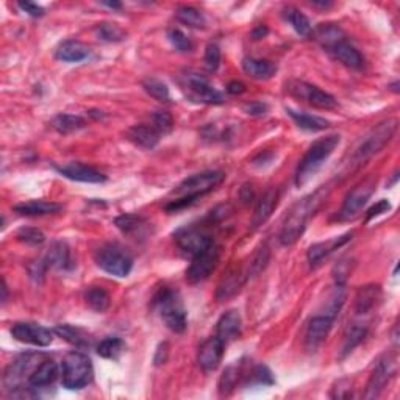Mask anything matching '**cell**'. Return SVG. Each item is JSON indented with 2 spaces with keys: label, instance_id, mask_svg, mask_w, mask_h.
I'll return each instance as SVG.
<instances>
[{
  "label": "cell",
  "instance_id": "d590c367",
  "mask_svg": "<svg viewBox=\"0 0 400 400\" xmlns=\"http://www.w3.org/2000/svg\"><path fill=\"white\" fill-rule=\"evenodd\" d=\"M52 127L61 135H69L87 127V121L77 114H58L52 121Z\"/></svg>",
  "mask_w": 400,
  "mask_h": 400
},
{
  "label": "cell",
  "instance_id": "f5cc1de1",
  "mask_svg": "<svg viewBox=\"0 0 400 400\" xmlns=\"http://www.w3.org/2000/svg\"><path fill=\"white\" fill-rule=\"evenodd\" d=\"M391 210V203L388 202V200L385 199H381L380 202H377L373 208H369L368 211V214H366V221H373L374 218H377V216H380L383 213H388V211Z\"/></svg>",
  "mask_w": 400,
  "mask_h": 400
},
{
  "label": "cell",
  "instance_id": "816d5d0a",
  "mask_svg": "<svg viewBox=\"0 0 400 400\" xmlns=\"http://www.w3.org/2000/svg\"><path fill=\"white\" fill-rule=\"evenodd\" d=\"M49 266L45 265L44 258L43 260H38V261H33L30 266H28V272H30V277L35 280V282H43L45 272H47Z\"/></svg>",
  "mask_w": 400,
  "mask_h": 400
},
{
  "label": "cell",
  "instance_id": "52a82bcc",
  "mask_svg": "<svg viewBox=\"0 0 400 400\" xmlns=\"http://www.w3.org/2000/svg\"><path fill=\"white\" fill-rule=\"evenodd\" d=\"M96 265L100 267L102 271H105L110 276L124 278L127 277L133 267V258L127 249H124L122 245L108 243L100 245L94 254Z\"/></svg>",
  "mask_w": 400,
  "mask_h": 400
},
{
  "label": "cell",
  "instance_id": "83f0119b",
  "mask_svg": "<svg viewBox=\"0 0 400 400\" xmlns=\"http://www.w3.org/2000/svg\"><path fill=\"white\" fill-rule=\"evenodd\" d=\"M89 47L83 43L76 41V39H67L61 43L60 47L56 49V58L66 63H78L87 60L89 56Z\"/></svg>",
  "mask_w": 400,
  "mask_h": 400
},
{
  "label": "cell",
  "instance_id": "6f0895ef",
  "mask_svg": "<svg viewBox=\"0 0 400 400\" xmlns=\"http://www.w3.org/2000/svg\"><path fill=\"white\" fill-rule=\"evenodd\" d=\"M227 93L232 96H241L245 93V85L241 82H230L227 87Z\"/></svg>",
  "mask_w": 400,
  "mask_h": 400
},
{
  "label": "cell",
  "instance_id": "7bdbcfd3",
  "mask_svg": "<svg viewBox=\"0 0 400 400\" xmlns=\"http://www.w3.org/2000/svg\"><path fill=\"white\" fill-rule=\"evenodd\" d=\"M177 19H179L181 24H185L191 28H197V30H202L207 25V19L205 16L200 13L199 10L192 7H180L175 11Z\"/></svg>",
  "mask_w": 400,
  "mask_h": 400
},
{
  "label": "cell",
  "instance_id": "7402d4cb",
  "mask_svg": "<svg viewBox=\"0 0 400 400\" xmlns=\"http://www.w3.org/2000/svg\"><path fill=\"white\" fill-rule=\"evenodd\" d=\"M280 200V191L277 188H271L267 190L265 194H263L261 199L256 203L255 213H254V219H252V225L254 228H258L263 224H266L267 219L271 218L274 210L277 208Z\"/></svg>",
  "mask_w": 400,
  "mask_h": 400
},
{
  "label": "cell",
  "instance_id": "681fc988",
  "mask_svg": "<svg viewBox=\"0 0 400 400\" xmlns=\"http://www.w3.org/2000/svg\"><path fill=\"white\" fill-rule=\"evenodd\" d=\"M221 66V49L218 44H208L205 50V67L208 72H216Z\"/></svg>",
  "mask_w": 400,
  "mask_h": 400
},
{
  "label": "cell",
  "instance_id": "1f68e13d",
  "mask_svg": "<svg viewBox=\"0 0 400 400\" xmlns=\"http://www.w3.org/2000/svg\"><path fill=\"white\" fill-rule=\"evenodd\" d=\"M330 52H333L335 58L341 61L344 66L351 67V69H362L363 65H364L362 54H359L358 50L353 47L352 44H348L347 41L336 44L335 47L330 50Z\"/></svg>",
  "mask_w": 400,
  "mask_h": 400
},
{
  "label": "cell",
  "instance_id": "be15d7a7",
  "mask_svg": "<svg viewBox=\"0 0 400 400\" xmlns=\"http://www.w3.org/2000/svg\"><path fill=\"white\" fill-rule=\"evenodd\" d=\"M102 5H105V7L113 8V10H119V8L122 7V5L119 3V2H102Z\"/></svg>",
  "mask_w": 400,
  "mask_h": 400
},
{
  "label": "cell",
  "instance_id": "91938a15",
  "mask_svg": "<svg viewBox=\"0 0 400 400\" xmlns=\"http://www.w3.org/2000/svg\"><path fill=\"white\" fill-rule=\"evenodd\" d=\"M267 33H269V30H267L266 27H263V25H260V27H256L255 30L252 32V38L254 39H256V41H258V39H263L265 38Z\"/></svg>",
  "mask_w": 400,
  "mask_h": 400
},
{
  "label": "cell",
  "instance_id": "3957f363",
  "mask_svg": "<svg viewBox=\"0 0 400 400\" xmlns=\"http://www.w3.org/2000/svg\"><path fill=\"white\" fill-rule=\"evenodd\" d=\"M341 136L340 135H330L325 138L318 140L314 144L308 148V152L300 159L299 168L296 173V185L297 186H305L314 175L318 174V170L322 168V164L327 162L329 157L335 152V148L340 146Z\"/></svg>",
  "mask_w": 400,
  "mask_h": 400
},
{
  "label": "cell",
  "instance_id": "9a60e30c",
  "mask_svg": "<svg viewBox=\"0 0 400 400\" xmlns=\"http://www.w3.org/2000/svg\"><path fill=\"white\" fill-rule=\"evenodd\" d=\"M13 338L24 344H32L38 347H47L54 341V330H49L35 322H18L11 329Z\"/></svg>",
  "mask_w": 400,
  "mask_h": 400
},
{
  "label": "cell",
  "instance_id": "c3c4849f",
  "mask_svg": "<svg viewBox=\"0 0 400 400\" xmlns=\"http://www.w3.org/2000/svg\"><path fill=\"white\" fill-rule=\"evenodd\" d=\"M152 125L159 135H168L174 129V119L168 111H157L152 114Z\"/></svg>",
  "mask_w": 400,
  "mask_h": 400
},
{
  "label": "cell",
  "instance_id": "ac0fdd59",
  "mask_svg": "<svg viewBox=\"0 0 400 400\" xmlns=\"http://www.w3.org/2000/svg\"><path fill=\"white\" fill-rule=\"evenodd\" d=\"M352 236H353L352 233H346V235L331 238L325 243L313 244L311 247L308 249V254H307V258H308V263H310V266L313 267V269L314 267L321 266L324 260H327L329 256L335 252V250H338L342 247V245H346L348 241H351Z\"/></svg>",
  "mask_w": 400,
  "mask_h": 400
},
{
  "label": "cell",
  "instance_id": "f907efd6",
  "mask_svg": "<svg viewBox=\"0 0 400 400\" xmlns=\"http://www.w3.org/2000/svg\"><path fill=\"white\" fill-rule=\"evenodd\" d=\"M331 399H348L352 397V380L351 379H341L331 388Z\"/></svg>",
  "mask_w": 400,
  "mask_h": 400
},
{
  "label": "cell",
  "instance_id": "d6a6232c",
  "mask_svg": "<svg viewBox=\"0 0 400 400\" xmlns=\"http://www.w3.org/2000/svg\"><path fill=\"white\" fill-rule=\"evenodd\" d=\"M287 113L291 116V119L296 122V125L302 130H308V131H321L330 127V122L327 119L319 118V116H313V114H308L304 111H296L291 110V108H287Z\"/></svg>",
  "mask_w": 400,
  "mask_h": 400
},
{
  "label": "cell",
  "instance_id": "94428289",
  "mask_svg": "<svg viewBox=\"0 0 400 400\" xmlns=\"http://www.w3.org/2000/svg\"><path fill=\"white\" fill-rule=\"evenodd\" d=\"M8 300V287H7V282L2 280V305L7 304Z\"/></svg>",
  "mask_w": 400,
  "mask_h": 400
},
{
  "label": "cell",
  "instance_id": "4316f807",
  "mask_svg": "<svg viewBox=\"0 0 400 400\" xmlns=\"http://www.w3.org/2000/svg\"><path fill=\"white\" fill-rule=\"evenodd\" d=\"M114 224H116V227L124 233V235L135 238L146 236L148 232V222L146 221V218H142L140 214H122L114 219Z\"/></svg>",
  "mask_w": 400,
  "mask_h": 400
},
{
  "label": "cell",
  "instance_id": "ee69618b",
  "mask_svg": "<svg viewBox=\"0 0 400 400\" xmlns=\"http://www.w3.org/2000/svg\"><path fill=\"white\" fill-rule=\"evenodd\" d=\"M142 87H144L146 93L153 97V99L162 102V104H169L170 102V93H169V88L166 87V83H163L162 80H157V78H146L144 83H142Z\"/></svg>",
  "mask_w": 400,
  "mask_h": 400
},
{
  "label": "cell",
  "instance_id": "8992f818",
  "mask_svg": "<svg viewBox=\"0 0 400 400\" xmlns=\"http://www.w3.org/2000/svg\"><path fill=\"white\" fill-rule=\"evenodd\" d=\"M94 369L88 355L82 352H69L63 358L61 379L63 386L76 391L88 386L93 381Z\"/></svg>",
  "mask_w": 400,
  "mask_h": 400
},
{
  "label": "cell",
  "instance_id": "9c48e42d",
  "mask_svg": "<svg viewBox=\"0 0 400 400\" xmlns=\"http://www.w3.org/2000/svg\"><path fill=\"white\" fill-rule=\"evenodd\" d=\"M181 87L185 89L186 96L190 97L196 104H207V105H222L225 102L224 96H222L218 89L213 88L210 82L205 77L199 76V74L188 72L183 77Z\"/></svg>",
  "mask_w": 400,
  "mask_h": 400
},
{
  "label": "cell",
  "instance_id": "e7e4bbea",
  "mask_svg": "<svg viewBox=\"0 0 400 400\" xmlns=\"http://www.w3.org/2000/svg\"><path fill=\"white\" fill-rule=\"evenodd\" d=\"M390 89L394 91V93H399V82H394L392 85H390Z\"/></svg>",
  "mask_w": 400,
  "mask_h": 400
},
{
  "label": "cell",
  "instance_id": "ab89813d",
  "mask_svg": "<svg viewBox=\"0 0 400 400\" xmlns=\"http://www.w3.org/2000/svg\"><path fill=\"white\" fill-rule=\"evenodd\" d=\"M271 260V250L267 245H261L260 249H256V252L252 255V258H250L249 263V267H247V272H245V276L247 278H254V277H258L260 274L266 269L267 263Z\"/></svg>",
  "mask_w": 400,
  "mask_h": 400
},
{
  "label": "cell",
  "instance_id": "680465c9",
  "mask_svg": "<svg viewBox=\"0 0 400 400\" xmlns=\"http://www.w3.org/2000/svg\"><path fill=\"white\" fill-rule=\"evenodd\" d=\"M239 197H241V200H243L244 203H250L254 200V197H255L254 188L249 186V185L243 186V190H241V194H239Z\"/></svg>",
  "mask_w": 400,
  "mask_h": 400
},
{
  "label": "cell",
  "instance_id": "8d00e7d4",
  "mask_svg": "<svg viewBox=\"0 0 400 400\" xmlns=\"http://www.w3.org/2000/svg\"><path fill=\"white\" fill-rule=\"evenodd\" d=\"M85 302H87V305L91 310H94L97 313H104L110 308L111 297L104 288L93 287L87 291V294H85Z\"/></svg>",
  "mask_w": 400,
  "mask_h": 400
},
{
  "label": "cell",
  "instance_id": "db71d44e",
  "mask_svg": "<svg viewBox=\"0 0 400 400\" xmlns=\"http://www.w3.org/2000/svg\"><path fill=\"white\" fill-rule=\"evenodd\" d=\"M269 110V107H267L265 102H250V104H245L244 105V111L249 114V116H265V114Z\"/></svg>",
  "mask_w": 400,
  "mask_h": 400
},
{
  "label": "cell",
  "instance_id": "6125c7cd",
  "mask_svg": "<svg viewBox=\"0 0 400 400\" xmlns=\"http://www.w3.org/2000/svg\"><path fill=\"white\" fill-rule=\"evenodd\" d=\"M313 7H318V8H330L333 7V3L331 2H311Z\"/></svg>",
  "mask_w": 400,
  "mask_h": 400
},
{
  "label": "cell",
  "instance_id": "7c38bea8",
  "mask_svg": "<svg viewBox=\"0 0 400 400\" xmlns=\"http://www.w3.org/2000/svg\"><path fill=\"white\" fill-rule=\"evenodd\" d=\"M397 374V358L392 353H385V355L379 358L375 363V368L373 374L369 377L368 386H366L364 399H377L380 394L385 391L394 377Z\"/></svg>",
  "mask_w": 400,
  "mask_h": 400
},
{
  "label": "cell",
  "instance_id": "b9f144b4",
  "mask_svg": "<svg viewBox=\"0 0 400 400\" xmlns=\"http://www.w3.org/2000/svg\"><path fill=\"white\" fill-rule=\"evenodd\" d=\"M124 351L125 342L121 338H116V336L102 340L99 344H97V353H99L102 358L107 359H118L122 355Z\"/></svg>",
  "mask_w": 400,
  "mask_h": 400
},
{
  "label": "cell",
  "instance_id": "2e32d148",
  "mask_svg": "<svg viewBox=\"0 0 400 400\" xmlns=\"http://www.w3.org/2000/svg\"><path fill=\"white\" fill-rule=\"evenodd\" d=\"M335 319L327 316V314H319L314 316L310 322H308L307 333H305V347L310 353H314L322 342L327 338L331 327H333Z\"/></svg>",
  "mask_w": 400,
  "mask_h": 400
},
{
  "label": "cell",
  "instance_id": "bcb514c9",
  "mask_svg": "<svg viewBox=\"0 0 400 400\" xmlns=\"http://www.w3.org/2000/svg\"><path fill=\"white\" fill-rule=\"evenodd\" d=\"M168 38H169L170 44H173L174 47L179 50V52H181V54L192 52L194 45L191 43V39L188 38L181 30H179V28H170V30L168 32Z\"/></svg>",
  "mask_w": 400,
  "mask_h": 400
},
{
  "label": "cell",
  "instance_id": "f546056e",
  "mask_svg": "<svg viewBox=\"0 0 400 400\" xmlns=\"http://www.w3.org/2000/svg\"><path fill=\"white\" fill-rule=\"evenodd\" d=\"M243 71L254 80H269L277 72V65L267 60L256 58H244Z\"/></svg>",
  "mask_w": 400,
  "mask_h": 400
},
{
  "label": "cell",
  "instance_id": "60d3db41",
  "mask_svg": "<svg viewBox=\"0 0 400 400\" xmlns=\"http://www.w3.org/2000/svg\"><path fill=\"white\" fill-rule=\"evenodd\" d=\"M285 13H287L285 14L287 16V21L289 22L291 25H293L294 30L299 33L300 36L311 38V33H313L311 22L304 13H302V11L296 10V8H288L287 11H285Z\"/></svg>",
  "mask_w": 400,
  "mask_h": 400
},
{
  "label": "cell",
  "instance_id": "11a10c76",
  "mask_svg": "<svg viewBox=\"0 0 400 400\" xmlns=\"http://www.w3.org/2000/svg\"><path fill=\"white\" fill-rule=\"evenodd\" d=\"M18 7L28 16H32V18H43L45 13L43 7H39L38 3H33V2H19Z\"/></svg>",
  "mask_w": 400,
  "mask_h": 400
},
{
  "label": "cell",
  "instance_id": "74e56055",
  "mask_svg": "<svg viewBox=\"0 0 400 400\" xmlns=\"http://www.w3.org/2000/svg\"><path fill=\"white\" fill-rule=\"evenodd\" d=\"M96 35L100 41L121 43L127 38V32L121 25L114 24V22H102V24L96 27Z\"/></svg>",
  "mask_w": 400,
  "mask_h": 400
},
{
  "label": "cell",
  "instance_id": "ffe728a7",
  "mask_svg": "<svg viewBox=\"0 0 400 400\" xmlns=\"http://www.w3.org/2000/svg\"><path fill=\"white\" fill-rule=\"evenodd\" d=\"M56 170L66 179L74 181H82V183H104L107 177L99 173V170L91 168V166L82 164V163H69L61 168H56Z\"/></svg>",
  "mask_w": 400,
  "mask_h": 400
},
{
  "label": "cell",
  "instance_id": "484cf974",
  "mask_svg": "<svg viewBox=\"0 0 400 400\" xmlns=\"http://www.w3.org/2000/svg\"><path fill=\"white\" fill-rule=\"evenodd\" d=\"M63 207L55 202H45V200H30V202L16 205L14 211L21 216H28V218H39V216H49L60 213Z\"/></svg>",
  "mask_w": 400,
  "mask_h": 400
},
{
  "label": "cell",
  "instance_id": "5bb4252c",
  "mask_svg": "<svg viewBox=\"0 0 400 400\" xmlns=\"http://www.w3.org/2000/svg\"><path fill=\"white\" fill-rule=\"evenodd\" d=\"M175 243L179 245L181 252L194 256L200 250L208 247L210 244L214 243L213 236L207 230V225H188L175 232Z\"/></svg>",
  "mask_w": 400,
  "mask_h": 400
},
{
  "label": "cell",
  "instance_id": "d6986e66",
  "mask_svg": "<svg viewBox=\"0 0 400 400\" xmlns=\"http://www.w3.org/2000/svg\"><path fill=\"white\" fill-rule=\"evenodd\" d=\"M243 330V319L238 310H228L221 316L216 325V336L227 346L228 342L239 338Z\"/></svg>",
  "mask_w": 400,
  "mask_h": 400
},
{
  "label": "cell",
  "instance_id": "30bf717a",
  "mask_svg": "<svg viewBox=\"0 0 400 400\" xmlns=\"http://www.w3.org/2000/svg\"><path fill=\"white\" fill-rule=\"evenodd\" d=\"M221 258V247L216 243L210 244L208 247L200 250L192 256V261L186 271V280L191 285L202 283L211 274L214 272Z\"/></svg>",
  "mask_w": 400,
  "mask_h": 400
},
{
  "label": "cell",
  "instance_id": "ba28073f",
  "mask_svg": "<svg viewBox=\"0 0 400 400\" xmlns=\"http://www.w3.org/2000/svg\"><path fill=\"white\" fill-rule=\"evenodd\" d=\"M39 358L41 357L36 355V353H22V355L16 358L14 362H11L3 374L5 391L11 392V396H18V394L24 390L22 385H24L25 377L28 383V377H30L36 366L44 359Z\"/></svg>",
  "mask_w": 400,
  "mask_h": 400
},
{
  "label": "cell",
  "instance_id": "836d02e7",
  "mask_svg": "<svg viewBox=\"0 0 400 400\" xmlns=\"http://www.w3.org/2000/svg\"><path fill=\"white\" fill-rule=\"evenodd\" d=\"M54 331H55V335H58L61 340H65L69 342V344L77 346V347H89L91 341H93L87 331L78 327H74V325H69V324L56 325Z\"/></svg>",
  "mask_w": 400,
  "mask_h": 400
},
{
  "label": "cell",
  "instance_id": "f35d334b",
  "mask_svg": "<svg viewBox=\"0 0 400 400\" xmlns=\"http://www.w3.org/2000/svg\"><path fill=\"white\" fill-rule=\"evenodd\" d=\"M243 375V364H232L224 370L219 380V394L221 396H228L235 390L239 379Z\"/></svg>",
  "mask_w": 400,
  "mask_h": 400
},
{
  "label": "cell",
  "instance_id": "277c9868",
  "mask_svg": "<svg viewBox=\"0 0 400 400\" xmlns=\"http://www.w3.org/2000/svg\"><path fill=\"white\" fill-rule=\"evenodd\" d=\"M153 307L162 316L163 322L174 333H183L188 327V313L183 305L179 291L164 287L153 297Z\"/></svg>",
  "mask_w": 400,
  "mask_h": 400
},
{
  "label": "cell",
  "instance_id": "44dd1931",
  "mask_svg": "<svg viewBox=\"0 0 400 400\" xmlns=\"http://www.w3.org/2000/svg\"><path fill=\"white\" fill-rule=\"evenodd\" d=\"M58 375H60L58 364H56L54 359L45 358L36 366L30 377H28V386L30 388L50 386L56 379H58Z\"/></svg>",
  "mask_w": 400,
  "mask_h": 400
},
{
  "label": "cell",
  "instance_id": "8fae6325",
  "mask_svg": "<svg viewBox=\"0 0 400 400\" xmlns=\"http://www.w3.org/2000/svg\"><path fill=\"white\" fill-rule=\"evenodd\" d=\"M375 185L377 183L374 179H368L353 188V190L346 196L344 203H342L336 219L342 222L357 219L358 216L362 214L366 203L369 202V199L373 197V194L375 192Z\"/></svg>",
  "mask_w": 400,
  "mask_h": 400
},
{
  "label": "cell",
  "instance_id": "f1b7e54d",
  "mask_svg": "<svg viewBox=\"0 0 400 400\" xmlns=\"http://www.w3.org/2000/svg\"><path fill=\"white\" fill-rule=\"evenodd\" d=\"M45 265L49 267H56V269H72V260H71V250L67 247L66 243L58 241L50 245L47 255H45Z\"/></svg>",
  "mask_w": 400,
  "mask_h": 400
},
{
  "label": "cell",
  "instance_id": "603a6c76",
  "mask_svg": "<svg viewBox=\"0 0 400 400\" xmlns=\"http://www.w3.org/2000/svg\"><path fill=\"white\" fill-rule=\"evenodd\" d=\"M245 280H247L245 272L238 269V267H233V269L228 271L227 276L221 280L218 291H216V299L219 302L232 299L233 296H236L239 293V289L243 288Z\"/></svg>",
  "mask_w": 400,
  "mask_h": 400
},
{
  "label": "cell",
  "instance_id": "7dc6e473",
  "mask_svg": "<svg viewBox=\"0 0 400 400\" xmlns=\"http://www.w3.org/2000/svg\"><path fill=\"white\" fill-rule=\"evenodd\" d=\"M18 239L21 243H24L27 245H41L45 241V236L41 230H38L35 227H25V228H21L18 232Z\"/></svg>",
  "mask_w": 400,
  "mask_h": 400
},
{
  "label": "cell",
  "instance_id": "e575fe53",
  "mask_svg": "<svg viewBox=\"0 0 400 400\" xmlns=\"http://www.w3.org/2000/svg\"><path fill=\"white\" fill-rule=\"evenodd\" d=\"M366 335H368V324H363V322L352 324V327H348L347 333L344 335V341H342L341 358L347 357L353 348L362 344L363 340L366 338Z\"/></svg>",
  "mask_w": 400,
  "mask_h": 400
},
{
  "label": "cell",
  "instance_id": "4fadbf2b",
  "mask_svg": "<svg viewBox=\"0 0 400 400\" xmlns=\"http://www.w3.org/2000/svg\"><path fill=\"white\" fill-rule=\"evenodd\" d=\"M287 91L296 99L304 100L319 110H333L338 107V102L333 96L302 80H291L287 83Z\"/></svg>",
  "mask_w": 400,
  "mask_h": 400
},
{
  "label": "cell",
  "instance_id": "f6af8a7d",
  "mask_svg": "<svg viewBox=\"0 0 400 400\" xmlns=\"http://www.w3.org/2000/svg\"><path fill=\"white\" fill-rule=\"evenodd\" d=\"M276 383L271 369L265 364L255 366L252 373L247 375V385L250 386H271Z\"/></svg>",
  "mask_w": 400,
  "mask_h": 400
},
{
  "label": "cell",
  "instance_id": "d4e9b609",
  "mask_svg": "<svg viewBox=\"0 0 400 400\" xmlns=\"http://www.w3.org/2000/svg\"><path fill=\"white\" fill-rule=\"evenodd\" d=\"M381 300V289L379 285H368L358 289L355 299V310L359 316H366L379 307Z\"/></svg>",
  "mask_w": 400,
  "mask_h": 400
},
{
  "label": "cell",
  "instance_id": "9f6ffc18",
  "mask_svg": "<svg viewBox=\"0 0 400 400\" xmlns=\"http://www.w3.org/2000/svg\"><path fill=\"white\" fill-rule=\"evenodd\" d=\"M168 357H169V344H168V342H163V344L158 346L155 358H153V362H155V366L164 364L166 362H168Z\"/></svg>",
  "mask_w": 400,
  "mask_h": 400
},
{
  "label": "cell",
  "instance_id": "6da1fadb",
  "mask_svg": "<svg viewBox=\"0 0 400 400\" xmlns=\"http://www.w3.org/2000/svg\"><path fill=\"white\" fill-rule=\"evenodd\" d=\"M330 190V185L321 186L313 194L297 200L285 219L282 232H280V243L283 245H293L299 241V238L304 235L308 221L329 197Z\"/></svg>",
  "mask_w": 400,
  "mask_h": 400
},
{
  "label": "cell",
  "instance_id": "cb8c5ba5",
  "mask_svg": "<svg viewBox=\"0 0 400 400\" xmlns=\"http://www.w3.org/2000/svg\"><path fill=\"white\" fill-rule=\"evenodd\" d=\"M159 138H162V135L158 133L153 125L140 124V125H133V127H130L127 130V140L141 148L157 147Z\"/></svg>",
  "mask_w": 400,
  "mask_h": 400
},
{
  "label": "cell",
  "instance_id": "e0dca14e",
  "mask_svg": "<svg viewBox=\"0 0 400 400\" xmlns=\"http://www.w3.org/2000/svg\"><path fill=\"white\" fill-rule=\"evenodd\" d=\"M224 347L225 344L218 336H211V338L202 342V346L199 347L197 362L205 373H213L219 368L222 357H224Z\"/></svg>",
  "mask_w": 400,
  "mask_h": 400
},
{
  "label": "cell",
  "instance_id": "5b68a950",
  "mask_svg": "<svg viewBox=\"0 0 400 400\" xmlns=\"http://www.w3.org/2000/svg\"><path fill=\"white\" fill-rule=\"evenodd\" d=\"M396 131L397 119H388V121H383L379 125H375V127L364 136V140L359 142L355 152H353L352 164L355 166V168H359V166H363L366 162H369L370 158L381 152L383 148L388 146V142L394 138Z\"/></svg>",
  "mask_w": 400,
  "mask_h": 400
},
{
  "label": "cell",
  "instance_id": "7a4b0ae2",
  "mask_svg": "<svg viewBox=\"0 0 400 400\" xmlns=\"http://www.w3.org/2000/svg\"><path fill=\"white\" fill-rule=\"evenodd\" d=\"M225 180V174L222 170H205V173L194 174L183 180L174 190L177 196L175 200L166 205V211L175 213V211L185 210L197 202L200 197L218 188Z\"/></svg>",
  "mask_w": 400,
  "mask_h": 400
},
{
  "label": "cell",
  "instance_id": "4dcf8cb0",
  "mask_svg": "<svg viewBox=\"0 0 400 400\" xmlns=\"http://www.w3.org/2000/svg\"><path fill=\"white\" fill-rule=\"evenodd\" d=\"M311 36L316 39L318 43H321L324 47L331 50L336 44L346 41L344 32L341 30L338 25L335 24H321L316 28H313Z\"/></svg>",
  "mask_w": 400,
  "mask_h": 400
}]
</instances>
